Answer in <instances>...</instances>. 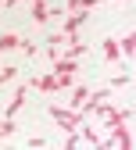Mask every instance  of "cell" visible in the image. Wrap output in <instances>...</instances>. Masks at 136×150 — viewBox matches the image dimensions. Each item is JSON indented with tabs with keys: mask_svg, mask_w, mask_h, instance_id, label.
<instances>
[{
	"mask_svg": "<svg viewBox=\"0 0 136 150\" xmlns=\"http://www.w3.org/2000/svg\"><path fill=\"white\" fill-rule=\"evenodd\" d=\"M14 75H18V68H14V64H4V68H0V86H4V82H11Z\"/></svg>",
	"mask_w": 136,
	"mask_h": 150,
	"instance_id": "obj_12",
	"label": "cell"
},
{
	"mask_svg": "<svg viewBox=\"0 0 136 150\" xmlns=\"http://www.w3.org/2000/svg\"><path fill=\"white\" fill-rule=\"evenodd\" d=\"M86 93H90V86H86V82H83V86H75V89H72L68 107H72V111H79V107H83V100H86Z\"/></svg>",
	"mask_w": 136,
	"mask_h": 150,
	"instance_id": "obj_7",
	"label": "cell"
},
{
	"mask_svg": "<svg viewBox=\"0 0 136 150\" xmlns=\"http://www.w3.org/2000/svg\"><path fill=\"white\" fill-rule=\"evenodd\" d=\"M11 4H18V0H4V7H11Z\"/></svg>",
	"mask_w": 136,
	"mask_h": 150,
	"instance_id": "obj_14",
	"label": "cell"
},
{
	"mask_svg": "<svg viewBox=\"0 0 136 150\" xmlns=\"http://www.w3.org/2000/svg\"><path fill=\"white\" fill-rule=\"evenodd\" d=\"M118 50H122V54H132V50H136V36H132V32H129L125 40L118 43Z\"/></svg>",
	"mask_w": 136,
	"mask_h": 150,
	"instance_id": "obj_13",
	"label": "cell"
},
{
	"mask_svg": "<svg viewBox=\"0 0 136 150\" xmlns=\"http://www.w3.org/2000/svg\"><path fill=\"white\" fill-rule=\"evenodd\" d=\"M18 43H22V36H14V32L0 36V50H18Z\"/></svg>",
	"mask_w": 136,
	"mask_h": 150,
	"instance_id": "obj_8",
	"label": "cell"
},
{
	"mask_svg": "<svg viewBox=\"0 0 136 150\" xmlns=\"http://www.w3.org/2000/svg\"><path fill=\"white\" fill-rule=\"evenodd\" d=\"M25 97H29V82H22V86H18V89H14V100L7 104V118H14V115H18V111H22V107H25Z\"/></svg>",
	"mask_w": 136,
	"mask_h": 150,
	"instance_id": "obj_4",
	"label": "cell"
},
{
	"mask_svg": "<svg viewBox=\"0 0 136 150\" xmlns=\"http://www.w3.org/2000/svg\"><path fill=\"white\" fill-rule=\"evenodd\" d=\"M29 86H36L40 93H57V89H61V79H57V75L50 71V75H40V79H32Z\"/></svg>",
	"mask_w": 136,
	"mask_h": 150,
	"instance_id": "obj_3",
	"label": "cell"
},
{
	"mask_svg": "<svg viewBox=\"0 0 136 150\" xmlns=\"http://www.w3.org/2000/svg\"><path fill=\"white\" fill-rule=\"evenodd\" d=\"M50 118L57 122V129L72 132V129L83 125V111H72V107H50Z\"/></svg>",
	"mask_w": 136,
	"mask_h": 150,
	"instance_id": "obj_1",
	"label": "cell"
},
{
	"mask_svg": "<svg viewBox=\"0 0 136 150\" xmlns=\"http://www.w3.org/2000/svg\"><path fill=\"white\" fill-rule=\"evenodd\" d=\"M68 57H86V43H83V40L68 43Z\"/></svg>",
	"mask_w": 136,
	"mask_h": 150,
	"instance_id": "obj_10",
	"label": "cell"
},
{
	"mask_svg": "<svg viewBox=\"0 0 136 150\" xmlns=\"http://www.w3.org/2000/svg\"><path fill=\"white\" fill-rule=\"evenodd\" d=\"M83 22H86V11H75L68 22H65V36H68V40H75V32H79V25H83Z\"/></svg>",
	"mask_w": 136,
	"mask_h": 150,
	"instance_id": "obj_6",
	"label": "cell"
},
{
	"mask_svg": "<svg viewBox=\"0 0 136 150\" xmlns=\"http://www.w3.org/2000/svg\"><path fill=\"white\" fill-rule=\"evenodd\" d=\"M93 111H100V122H104L108 129H115V125L129 122V111H115V107H104V104H97Z\"/></svg>",
	"mask_w": 136,
	"mask_h": 150,
	"instance_id": "obj_2",
	"label": "cell"
},
{
	"mask_svg": "<svg viewBox=\"0 0 136 150\" xmlns=\"http://www.w3.org/2000/svg\"><path fill=\"white\" fill-rule=\"evenodd\" d=\"M118 54H122L118 43H115V40H104V57H108V61H118Z\"/></svg>",
	"mask_w": 136,
	"mask_h": 150,
	"instance_id": "obj_9",
	"label": "cell"
},
{
	"mask_svg": "<svg viewBox=\"0 0 136 150\" xmlns=\"http://www.w3.org/2000/svg\"><path fill=\"white\" fill-rule=\"evenodd\" d=\"M14 118H4V122H0V139H7V136H14Z\"/></svg>",
	"mask_w": 136,
	"mask_h": 150,
	"instance_id": "obj_11",
	"label": "cell"
},
{
	"mask_svg": "<svg viewBox=\"0 0 136 150\" xmlns=\"http://www.w3.org/2000/svg\"><path fill=\"white\" fill-rule=\"evenodd\" d=\"M32 22L36 25H47L50 22V7L43 4V0H32Z\"/></svg>",
	"mask_w": 136,
	"mask_h": 150,
	"instance_id": "obj_5",
	"label": "cell"
}]
</instances>
